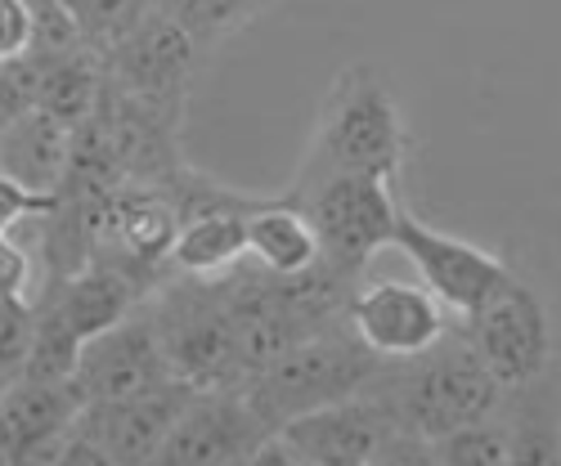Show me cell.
<instances>
[{"label":"cell","instance_id":"6da1fadb","mask_svg":"<svg viewBox=\"0 0 561 466\" xmlns=\"http://www.w3.org/2000/svg\"><path fill=\"white\" fill-rule=\"evenodd\" d=\"M404 162L409 126L396 90L373 63H351L333 77L329 95L319 100V117L293 189H306V184L329 175H373L400 189Z\"/></svg>","mask_w":561,"mask_h":466},{"label":"cell","instance_id":"7a4b0ae2","mask_svg":"<svg viewBox=\"0 0 561 466\" xmlns=\"http://www.w3.org/2000/svg\"><path fill=\"white\" fill-rule=\"evenodd\" d=\"M368 391L387 404L396 427L423 440H436L445 431L477 422V417H490L503 404V386L490 377V368L477 359V350L467 346L458 323L432 350L382 363Z\"/></svg>","mask_w":561,"mask_h":466},{"label":"cell","instance_id":"3957f363","mask_svg":"<svg viewBox=\"0 0 561 466\" xmlns=\"http://www.w3.org/2000/svg\"><path fill=\"white\" fill-rule=\"evenodd\" d=\"M387 359L373 354L355 333L351 323H333L297 346H288L278 359H270L265 368H256L243 382V395L252 399V408L278 431L288 417H301L310 408L337 404L359 395L373 377L382 372Z\"/></svg>","mask_w":561,"mask_h":466},{"label":"cell","instance_id":"277c9868","mask_svg":"<svg viewBox=\"0 0 561 466\" xmlns=\"http://www.w3.org/2000/svg\"><path fill=\"white\" fill-rule=\"evenodd\" d=\"M153 328L162 341V354L175 372V382L211 391V386H243V359L233 318L225 305L220 278H190L167 273L162 283L145 296Z\"/></svg>","mask_w":561,"mask_h":466},{"label":"cell","instance_id":"5b68a950","mask_svg":"<svg viewBox=\"0 0 561 466\" xmlns=\"http://www.w3.org/2000/svg\"><path fill=\"white\" fill-rule=\"evenodd\" d=\"M458 328L503 391L530 386L539 377H561L557 372V359H561L557 310L548 292L517 265L507 269V278L477 310L462 314Z\"/></svg>","mask_w":561,"mask_h":466},{"label":"cell","instance_id":"8992f818","mask_svg":"<svg viewBox=\"0 0 561 466\" xmlns=\"http://www.w3.org/2000/svg\"><path fill=\"white\" fill-rule=\"evenodd\" d=\"M293 202L306 207L314 233H319V260L359 278L368 260L396 247L400 224V189L373 175H329L306 189H288Z\"/></svg>","mask_w":561,"mask_h":466},{"label":"cell","instance_id":"52a82bcc","mask_svg":"<svg viewBox=\"0 0 561 466\" xmlns=\"http://www.w3.org/2000/svg\"><path fill=\"white\" fill-rule=\"evenodd\" d=\"M203 59L207 55L198 50V40L153 5L145 19H139V27L126 32L104 55V77H108V85L126 90L135 100L184 113L190 108Z\"/></svg>","mask_w":561,"mask_h":466},{"label":"cell","instance_id":"ba28073f","mask_svg":"<svg viewBox=\"0 0 561 466\" xmlns=\"http://www.w3.org/2000/svg\"><path fill=\"white\" fill-rule=\"evenodd\" d=\"M274 435V427L252 408L243 386L194 391L158 453L162 466H252V453Z\"/></svg>","mask_w":561,"mask_h":466},{"label":"cell","instance_id":"9c48e42d","mask_svg":"<svg viewBox=\"0 0 561 466\" xmlns=\"http://www.w3.org/2000/svg\"><path fill=\"white\" fill-rule=\"evenodd\" d=\"M396 252L417 269L423 288H432L445 301V310H454V314L477 310L512 269L507 256L417 220L409 207L400 211V224H396Z\"/></svg>","mask_w":561,"mask_h":466},{"label":"cell","instance_id":"30bf717a","mask_svg":"<svg viewBox=\"0 0 561 466\" xmlns=\"http://www.w3.org/2000/svg\"><path fill=\"white\" fill-rule=\"evenodd\" d=\"M167 382H175V372L162 354L153 314L145 301H139L122 323H113L108 333L90 337L81 346V359L72 372V386H77L81 404L145 395V391H158Z\"/></svg>","mask_w":561,"mask_h":466},{"label":"cell","instance_id":"8fae6325","mask_svg":"<svg viewBox=\"0 0 561 466\" xmlns=\"http://www.w3.org/2000/svg\"><path fill=\"white\" fill-rule=\"evenodd\" d=\"M396 431V417L368 386L351 399L310 408L278 427V444L288 448L293 466H368Z\"/></svg>","mask_w":561,"mask_h":466},{"label":"cell","instance_id":"7c38bea8","mask_svg":"<svg viewBox=\"0 0 561 466\" xmlns=\"http://www.w3.org/2000/svg\"><path fill=\"white\" fill-rule=\"evenodd\" d=\"M351 333L387 363L432 350L454 323L445 301L423 283H368L351 292Z\"/></svg>","mask_w":561,"mask_h":466},{"label":"cell","instance_id":"4fadbf2b","mask_svg":"<svg viewBox=\"0 0 561 466\" xmlns=\"http://www.w3.org/2000/svg\"><path fill=\"white\" fill-rule=\"evenodd\" d=\"M194 386L167 382L145 395H126V399H95L77 412V427L95 440L108 457V466H139V462H158L180 408L190 404Z\"/></svg>","mask_w":561,"mask_h":466},{"label":"cell","instance_id":"5bb4252c","mask_svg":"<svg viewBox=\"0 0 561 466\" xmlns=\"http://www.w3.org/2000/svg\"><path fill=\"white\" fill-rule=\"evenodd\" d=\"M81 395L72 382L14 377L0 386V462H50L59 435L77 422Z\"/></svg>","mask_w":561,"mask_h":466},{"label":"cell","instance_id":"9a60e30c","mask_svg":"<svg viewBox=\"0 0 561 466\" xmlns=\"http://www.w3.org/2000/svg\"><path fill=\"white\" fill-rule=\"evenodd\" d=\"M36 296L55 301V310L68 318V328H72L77 341L85 346L90 337H100V333L113 328V323H122L149 292L139 288L126 269H117V265H108V260H90V265H81L77 273H68L64 283L41 288ZM36 296H32V301H36Z\"/></svg>","mask_w":561,"mask_h":466},{"label":"cell","instance_id":"2e32d148","mask_svg":"<svg viewBox=\"0 0 561 466\" xmlns=\"http://www.w3.org/2000/svg\"><path fill=\"white\" fill-rule=\"evenodd\" d=\"M256 202H229V207H207L180 220L175 247H171V273L190 278H220L233 265L248 260V215L261 207Z\"/></svg>","mask_w":561,"mask_h":466},{"label":"cell","instance_id":"e0dca14e","mask_svg":"<svg viewBox=\"0 0 561 466\" xmlns=\"http://www.w3.org/2000/svg\"><path fill=\"white\" fill-rule=\"evenodd\" d=\"M68 153H72V130L41 108L10 117L5 130H0V171L27 184V189L59 194L68 175Z\"/></svg>","mask_w":561,"mask_h":466},{"label":"cell","instance_id":"ac0fdd59","mask_svg":"<svg viewBox=\"0 0 561 466\" xmlns=\"http://www.w3.org/2000/svg\"><path fill=\"white\" fill-rule=\"evenodd\" d=\"M248 260L265 273H301L319 260V233L288 194L265 198L248 215Z\"/></svg>","mask_w":561,"mask_h":466},{"label":"cell","instance_id":"d6986e66","mask_svg":"<svg viewBox=\"0 0 561 466\" xmlns=\"http://www.w3.org/2000/svg\"><path fill=\"white\" fill-rule=\"evenodd\" d=\"M507 462H561V377L503 391Z\"/></svg>","mask_w":561,"mask_h":466},{"label":"cell","instance_id":"ffe728a7","mask_svg":"<svg viewBox=\"0 0 561 466\" xmlns=\"http://www.w3.org/2000/svg\"><path fill=\"white\" fill-rule=\"evenodd\" d=\"M104 95V55L100 50H72L55 59H36V108L77 130L95 117Z\"/></svg>","mask_w":561,"mask_h":466},{"label":"cell","instance_id":"44dd1931","mask_svg":"<svg viewBox=\"0 0 561 466\" xmlns=\"http://www.w3.org/2000/svg\"><path fill=\"white\" fill-rule=\"evenodd\" d=\"M153 5L190 32L203 55H216L225 40H233L243 27H252L265 10L278 5V0H153Z\"/></svg>","mask_w":561,"mask_h":466},{"label":"cell","instance_id":"7402d4cb","mask_svg":"<svg viewBox=\"0 0 561 466\" xmlns=\"http://www.w3.org/2000/svg\"><path fill=\"white\" fill-rule=\"evenodd\" d=\"M36 328H32V346H27V363L19 377L32 382H72L77 359H81V341L68 328V318L55 310V301L36 296Z\"/></svg>","mask_w":561,"mask_h":466},{"label":"cell","instance_id":"603a6c76","mask_svg":"<svg viewBox=\"0 0 561 466\" xmlns=\"http://www.w3.org/2000/svg\"><path fill=\"white\" fill-rule=\"evenodd\" d=\"M432 462H445V466H499L507 462V422L503 412H490V417H477L458 431H445L432 440Z\"/></svg>","mask_w":561,"mask_h":466},{"label":"cell","instance_id":"cb8c5ba5","mask_svg":"<svg viewBox=\"0 0 561 466\" xmlns=\"http://www.w3.org/2000/svg\"><path fill=\"white\" fill-rule=\"evenodd\" d=\"M68 10L81 27V40L90 45V50L108 55L113 45L139 27V19H145L153 10V0H68Z\"/></svg>","mask_w":561,"mask_h":466},{"label":"cell","instance_id":"d4e9b609","mask_svg":"<svg viewBox=\"0 0 561 466\" xmlns=\"http://www.w3.org/2000/svg\"><path fill=\"white\" fill-rule=\"evenodd\" d=\"M27 10H32V50H27L32 59H55V55L85 50L68 0H27Z\"/></svg>","mask_w":561,"mask_h":466},{"label":"cell","instance_id":"484cf974","mask_svg":"<svg viewBox=\"0 0 561 466\" xmlns=\"http://www.w3.org/2000/svg\"><path fill=\"white\" fill-rule=\"evenodd\" d=\"M32 328H36V305L23 296H0V386L23 372Z\"/></svg>","mask_w":561,"mask_h":466},{"label":"cell","instance_id":"4316f807","mask_svg":"<svg viewBox=\"0 0 561 466\" xmlns=\"http://www.w3.org/2000/svg\"><path fill=\"white\" fill-rule=\"evenodd\" d=\"M36 265H32V252L14 238L10 229H0V296H23L32 301L36 296Z\"/></svg>","mask_w":561,"mask_h":466},{"label":"cell","instance_id":"83f0119b","mask_svg":"<svg viewBox=\"0 0 561 466\" xmlns=\"http://www.w3.org/2000/svg\"><path fill=\"white\" fill-rule=\"evenodd\" d=\"M27 108H36V59L19 55L0 63V117L10 121Z\"/></svg>","mask_w":561,"mask_h":466},{"label":"cell","instance_id":"f1b7e54d","mask_svg":"<svg viewBox=\"0 0 561 466\" xmlns=\"http://www.w3.org/2000/svg\"><path fill=\"white\" fill-rule=\"evenodd\" d=\"M59 202V194H41V189H27L14 175L0 171V229H14L19 220H41L50 215Z\"/></svg>","mask_w":561,"mask_h":466},{"label":"cell","instance_id":"f546056e","mask_svg":"<svg viewBox=\"0 0 561 466\" xmlns=\"http://www.w3.org/2000/svg\"><path fill=\"white\" fill-rule=\"evenodd\" d=\"M32 50V10L27 0H0V63Z\"/></svg>","mask_w":561,"mask_h":466},{"label":"cell","instance_id":"4dcf8cb0","mask_svg":"<svg viewBox=\"0 0 561 466\" xmlns=\"http://www.w3.org/2000/svg\"><path fill=\"white\" fill-rule=\"evenodd\" d=\"M0 130H5V117H0Z\"/></svg>","mask_w":561,"mask_h":466}]
</instances>
